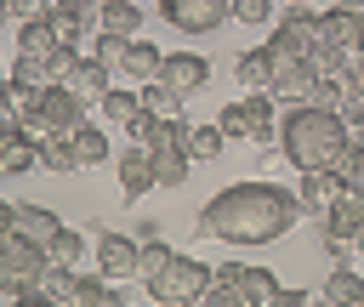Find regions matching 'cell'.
Listing matches in <instances>:
<instances>
[{
  "label": "cell",
  "mask_w": 364,
  "mask_h": 307,
  "mask_svg": "<svg viewBox=\"0 0 364 307\" xmlns=\"http://www.w3.org/2000/svg\"><path fill=\"white\" fill-rule=\"evenodd\" d=\"M301 205L290 188L256 176V182H233L222 193L205 199V210L193 216V239H222V244H273L296 227Z\"/></svg>",
  "instance_id": "6da1fadb"
},
{
  "label": "cell",
  "mask_w": 364,
  "mask_h": 307,
  "mask_svg": "<svg viewBox=\"0 0 364 307\" xmlns=\"http://www.w3.org/2000/svg\"><path fill=\"white\" fill-rule=\"evenodd\" d=\"M341 142H347V125H341V114H330V108L296 102V108L279 114V154H284L296 171L330 165V159L341 154Z\"/></svg>",
  "instance_id": "7a4b0ae2"
},
{
  "label": "cell",
  "mask_w": 364,
  "mask_h": 307,
  "mask_svg": "<svg viewBox=\"0 0 364 307\" xmlns=\"http://www.w3.org/2000/svg\"><path fill=\"white\" fill-rule=\"evenodd\" d=\"M205 284H210V267H205L199 256H171L154 279H142V290H148L159 307H193V301L205 296Z\"/></svg>",
  "instance_id": "3957f363"
},
{
  "label": "cell",
  "mask_w": 364,
  "mask_h": 307,
  "mask_svg": "<svg viewBox=\"0 0 364 307\" xmlns=\"http://www.w3.org/2000/svg\"><path fill=\"white\" fill-rule=\"evenodd\" d=\"M40 267H46V250L34 239H23V233L6 227L0 233V301H17L23 290H34Z\"/></svg>",
  "instance_id": "277c9868"
},
{
  "label": "cell",
  "mask_w": 364,
  "mask_h": 307,
  "mask_svg": "<svg viewBox=\"0 0 364 307\" xmlns=\"http://www.w3.org/2000/svg\"><path fill=\"white\" fill-rule=\"evenodd\" d=\"M267 45H279V51H290V57H313V45H318V11H307V6H284L279 17H273V40Z\"/></svg>",
  "instance_id": "5b68a950"
},
{
  "label": "cell",
  "mask_w": 364,
  "mask_h": 307,
  "mask_svg": "<svg viewBox=\"0 0 364 307\" xmlns=\"http://www.w3.org/2000/svg\"><path fill=\"white\" fill-rule=\"evenodd\" d=\"M80 11H85V28L91 34H119V40H131L136 28H142V0H80Z\"/></svg>",
  "instance_id": "8992f818"
},
{
  "label": "cell",
  "mask_w": 364,
  "mask_h": 307,
  "mask_svg": "<svg viewBox=\"0 0 364 307\" xmlns=\"http://www.w3.org/2000/svg\"><path fill=\"white\" fill-rule=\"evenodd\" d=\"M34 114H40L51 131H63V136H74V131L91 119V108H85V102H80L68 85H57V80H51V85H40V102H34Z\"/></svg>",
  "instance_id": "52a82bcc"
},
{
  "label": "cell",
  "mask_w": 364,
  "mask_h": 307,
  "mask_svg": "<svg viewBox=\"0 0 364 307\" xmlns=\"http://www.w3.org/2000/svg\"><path fill=\"white\" fill-rule=\"evenodd\" d=\"M159 11H165V23H171L176 34H210V28H222V23L233 17L228 0H165Z\"/></svg>",
  "instance_id": "ba28073f"
},
{
  "label": "cell",
  "mask_w": 364,
  "mask_h": 307,
  "mask_svg": "<svg viewBox=\"0 0 364 307\" xmlns=\"http://www.w3.org/2000/svg\"><path fill=\"white\" fill-rule=\"evenodd\" d=\"M205 80H210V63H205L199 51H165V57H159V85L176 91L182 102H188L193 91H205Z\"/></svg>",
  "instance_id": "9c48e42d"
},
{
  "label": "cell",
  "mask_w": 364,
  "mask_h": 307,
  "mask_svg": "<svg viewBox=\"0 0 364 307\" xmlns=\"http://www.w3.org/2000/svg\"><path fill=\"white\" fill-rule=\"evenodd\" d=\"M97 273L108 284L136 279V239L131 233H97Z\"/></svg>",
  "instance_id": "30bf717a"
},
{
  "label": "cell",
  "mask_w": 364,
  "mask_h": 307,
  "mask_svg": "<svg viewBox=\"0 0 364 307\" xmlns=\"http://www.w3.org/2000/svg\"><path fill=\"white\" fill-rule=\"evenodd\" d=\"M336 188H341V176L330 171V165H318V171H296V205H301V216H324L330 210V199H336Z\"/></svg>",
  "instance_id": "8fae6325"
},
{
  "label": "cell",
  "mask_w": 364,
  "mask_h": 307,
  "mask_svg": "<svg viewBox=\"0 0 364 307\" xmlns=\"http://www.w3.org/2000/svg\"><path fill=\"white\" fill-rule=\"evenodd\" d=\"M358 34H364V11H347V6H318V40H324V45H336V51H347V57H353Z\"/></svg>",
  "instance_id": "7c38bea8"
},
{
  "label": "cell",
  "mask_w": 364,
  "mask_h": 307,
  "mask_svg": "<svg viewBox=\"0 0 364 307\" xmlns=\"http://www.w3.org/2000/svg\"><path fill=\"white\" fill-rule=\"evenodd\" d=\"M159 45L154 40H142V34H131L125 45H119V63H114V74H125L131 85H148V80H159Z\"/></svg>",
  "instance_id": "4fadbf2b"
},
{
  "label": "cell",
  "mask_w": 364,
  "mask_h": 307,
  "mask_svg": "<svg viewBox=\"0 0 364 307\" xmlns=\"http://www.w3.org/2000/svg\"><path fill=\"white\" fill-rule=\"evenodd\" d=\"M159 182H154V154L142 148V142H131L125 154H119V193H125V205H136L142 193H154Z\"/></svg>",
  "instance_id": "5bb4252c"
},
{
  "label": "cell",
  "mask_w": 364,
  "mask_h": 307,
  "mask_svg": "<svg viewBox=\"0 0 364 307\" xmlns=\"http://www.w3.org/2000/svg\"><path fill=\"white\" fill-rule=\"evenodd\" d=\"M57 85H68V91H74V97L91 108V102H102V97H108V85H114V68H102V63H91V57H80V63H74V68H68Z\"/></svg>",
  "instance_id": "9a60e30c"
},
{
  "label": "cell",
  "mask_w": 364,
  "mask_h": 307,
  "mask_svg": "<svg viewBox=\"0 0 364 307\" xmlns=\"http://www.w3.org/2000/svg\"><path fill=\"white\" fill-rule=\"evenodd\" d=\"M313 222H324V227H336V233H353V227L364 222V182H341L336 199H330V210L313 216Z\"/></svg>",
  "instance_id": "2e32d148"
},
{
  "label": "cell",
  "mask_w": 364,
  "mask_h": 307,
  "mask_svg": "<svg viewBox=\"0 0 364 307\" xmlns=\"http://www.w3.org/2000/svg\"><path fill=\"white\" fill-rule=\"evenodd\" d=\"M318 301H330V307H364V273L353 262H336L330 279H324V290H318Z\"/></svg>",
  "instance_id": "e0dca14e"
},
{
  "label": "cell",
  "mask_w": 364,
  "mask_h": 307,
  "mask_svg": "<svg viewBox=\"0 0 364 307\" xmlns=\"http://www.w3.org/2000/svg\"><path fill=\"white\" fill-rule=\"evenodd\" d=\"M63 227V216H51L46 205H11V233H23V239H34L40 250L51 244V233Z\"/></svg>",
  "instance_id": "ac0fdd59"
},
{
  "label": "cell",
  "mask_w": 364,
  "mask_h": 307,
  "mask_svg": "<svg viewBox=\"0 0 364 307\" xmlns=\"http://www.w3.org/2000/svg\"><path fill=\"white\" fill-rule=\"evenodd\" d=\"M74 279H80V267H57V262H46L40 279H34V290H40L46 307H74Z\"/></svg>",
  "instance_id": "d6986e66"
},
{
  "label": "cell",
  "mask_w": 364,
  "mask_h": 307,
  "mask_svg": "<svg viewBox=\"0 0 364 307\" xmlns=\"http://www.w3.org/2000/svg\"><path fill=\"white\" fill-rule=\"evenodd\" d=\"M40 165V148L23 136V131H6L0 136V176H23V171H34Z\"/></svg>",
  "instance_id": "ffe728a7"
},
{
  "label": "cell",
  "mask_w": 364,
  "mask_h": 307,
  "mask_svg": "<svg viewBox=\"0 0 364 307\" xmlns=\"http://www.w3.org/2000/svg\"><path fill=\"white\" fill-rule=\"evenodd\" d=\"M85 250H91L85 227H57V233H51V244H46V262H57V267H80V262H85Z\"/></svg>",
  "instance_id": "44dd1931"
},
{
  "label": "cell",
  "mask_w": 364,
  "mask_h": 307,
  "mask_svg": "<svg viewBox=\"0 0 364 307\" xmlns=\"http://www.w3.org/2000/svg\"><path fill=\"white\" fill-rule=\"evenodd\" d=\"M233 284H239V307H273V290H279V284H273L267 267H245V262H239V279H233Z\"/></svg>",
  "instance_id": "7402d4cb"
},
{
  "label": "cell",
  "mask_w": 364,
  "mask_h": 307,
  "mask_svg": "<svg viewBox=\"0 0 364 307\" xmlns=\"http://www.w3.org/2000/svg\"><path fill=\"white\" fill-rule=\"evenodd\" d=\"M46 28H51V40H57V45H80V40L91 34L80 6H51V11H46Z\"/></svg>",
  "instance_id": "603a6c76"
},
{
  "label": "cell",
  "mask_w": 364,
  "mask_h": 307,
  "mask_svg": "<svg viewBox=\"0 0 364 307\" xmlns=\"http://www.w3.org/2000/svg\"><path fill=\"white\" fill-rule=\"evenodd\" d=\"M233 80H239L245 91H267V80H273V57H267V45H250V51L233 63Z\"/></svg>",
  "instance_id": "cb8c5ba5"
},
{
  "label": "cell",
  "mask_w": 364,
  "mask_h": 307,
  "mask_svg": "<svg viewBox=\"0 0 364 307\" xmlns=\"http://www.w3.org/2000/svg\"><path fill=\"white\" fill-rule=\"evenodd\" d=\"M148 154H154V182L159 188H182L188 182V171H193L188 148H148Z\"/></svg>",
  "instance_id": "d4e9b609"
},
{
  "label": "cell",
  "mask_w": 364,
  "mask_h": 307,
  "mask_svg": "<svg viewBox=\"0 0 364 307\" xmlns=\"http://www.w3.org/2000/svg\"><path fill=\"white\" fill-rule=\"evenodd\" d=\"M119 301H125V290L108 284L102 273H97V279H91V273L74 279V307H119Z\"/></svg>",
  "instance_id": "484cf974"
},
{
  "label": "cell",
  "mask_w": 364,
  "mask_h": 307,
  "mask_svg": "<svg viewBox=\"0 0 364 307\" xmlns=\"http://www.w3.org/2000/svg\"><path fill=\"white\" fill-rule=\"evenodd\" d=\"M239 262H222V267H210V284H205V307H239Z\"/></svg>",
  "instance_id": "4316f807"
},
{
  "label": "cell",
  "mask_w": 364,
  "mask_h": 307,
  "mask_svg": "<svg viewBox=\"0 0 364 307\" xmlns=\"http://www.w3.org/2000/svg\"><path fill=\"white\" fill-rule=\"evenodd\" d=\"M34 148H40V165H46V171H80V159H74V142H68L63 131H46Z\"/></svg>",
  "instance_id": "83f0119b"
},
{
  "label": "cell",
  "mask_w": 364,
  "mask_h": 307,
  "mask_svg": "<svg viewBox=\"0 0 364 307\" xmlns=\"http://www.w3.org/2000/svg\"><path fill=\"white\" fill-rule=\"evenodd\" d=\"M97 108H102V114H108L114 125H125V119H131V114L142 108V85H108V97H102Z\"/></svg>",
  "instance_id": "f1b7e54d"
},
{
  "label": "cell",
  "mask_w": 364,
  "mask_h": 307,
  "mask_svg": "<svg viewBox=\"0 0 364 307\" xmlns=\"http://www.w3.org/2000/svg\"><path fill=\"white\" fill-rule=\"evenodd\" d=\"M68 142H74V159H80V165H102V159L114 154V148H108V136H102V131H97L91 119H85V125H80V131H74Z\"/></svg>",
  "instance_id": "f546056e"
},
{
  "label": "cell",
  "mask_w": 364,
  "mask_h": 307,
  "mask_svg": "<svg viewBox=\"0 0 364 307\" xmlns=\"http://www.w3.org/2000/svg\"><path fill=\"white\" fill-rule=\"evenodd\" d=\"M222 148H228V136H222V125H216V119H210V125H193V131H188V159H193V165L216 159Z\"/></svg>",
  "instance_id": "4dcf8cb0"
},
{
  "label": "cell",
  "mask_w": 364,
  "mask_h": 307,
  "mask_svg": "<svg viewBox=\"0 0 364 307\" xmlns=\"http://www.w3.org/2000/svg\"><path fill=\"white\" fill-rule=\"evenodd\" d=\"M57 40H51V28H46V17H28V23H17V51L23 57H46Z\"/></svg>",
  "instance_id": "1f68e13d"
},
{
  "label": "cell",
  "mask_w": 364,
  "mask_h": 307,
  "mask_svg": "<svg viewBox=\"0 0 364 307\" xmlns=\"http://www.w3.org/2000/svg\"><path fill=\"white\" fill-rule=\"evenodd\" d=\"M171 256H176V250H171L159 233H154V239H136V279H154V273H159Z\"/></svg>",
  "instance_id": "d6a6232c"
},
{
  "label": "cell",
  "mask_w": 364,
  "mask_h": 307,
  "mask_svg": "<svg viewBox=\"0 0 364 307\" xmlns=\"http://www.w3.org/2000/svg\"><path fill=\"white\" fill-rule=\"evenodd\" d=\"M6 80H17V85H34V91H40V85H51V74H46V57H23V51L11 57Z\"/></svg>",
  "instance_id": "836d02e7"
},
{
  "label": "cell",
  "mask_w": 364,
  "mask_h": 307,
  "mask_svg": "<svg viewBox=\"0 0 364 307\" xmlns=\"http://www.w3.org/2000/svg\"><path fill=\"white\" fill-rule=\"evenodd\" d=\"M142 108H148L154 119H171V114H182V97H176V91H165L159 80H148V85H142Z\"/></svg>",
  "instance_id": "e575fe53"
},
{
  "label": "cell",
  "mask_w": 364,
  "mask_h": 307,
  "mask_svg": "<svg viewBox=\"0 0 364 307\" xmlns=\"http://www.w3.org/2000/svg\"><path fill=\"white\" fill-rule=\"evenodd\" d=\"M216 125H222V136H228V142H250V108H245V97H239V102H228V108L216 114Z\"/></svg>",
  "instance_id": "d590c367"
},
{
  "label": "cell",
  "mask_w": 364,
  "mask_h": 307,
  "mask_svg": "<svg viewBox=\"0 0 364 307\" xmlns=\"http://www.w3.org/2000/svg\"><path fill=\"white\" fill-rule=\"evenodd\" d=\"M330 171H336L341 182H364V148H358V142L347 136V142H341V154L330 159Z\"/></svg>",
  "instance_id": "8d00e7d4"
},
{
  "label": "cell",
  "mask_w": 364,
  "mask_h": 307,
  "mask_svg": "<svg viewBox=\"0 0 364 307\" xmlns=\"http://www.w3.org/2000/svg\"><path fill=\"white\" fill-rule=\"evenodd\" d=\"M228 11H233L239 23H256V28L273 23V0H228Z\"/></svg>",
  "instance_id": "74e56055"
},
{
  "label": "cell",
  "mask_w": 364,
  "mask_h": 307,
  "mask_svg": "<svg viewBox=\"0 0 364 307\" xmlns=\"http://www.w3.org/2000/svg\"><path fill=\"white\" fill-rule=\"evenodd\" d=\"M74 63H80V45H51V51H46V74H51V80H63Z\"/></svg>",
  "instance_id": "f35d334b"
},
{
  "label": "cell",
  "mask_w": 364,
  "mask_h": 307,
  "mask_svg": "<svg viewBox=\"0 0 364 307\" xmlns=\"http://www.w3.org/2000/svg\"><path fill=\"white\" fill-rule=\"evenodd\" d=\"M125 136H131V142H142V148H148V136H154V114H148V108H136V114H131V119H125Z\"/></svg>",
  "instance_id": "ab89813d"
},
{
  "label": "cell",
  "mask_w": 364,
  "mask_h": 307,
  "mask_svg": "<svg viewBox=\"0 0 364 307\" xmlns=\"http://www.w3.org/2000/svg\"><path fill=\"white\" fill-rule=\"evenodd\" d=\"M11 6V23H28V17H46L51 11V0H6Z\"/></svg>",
  "instance_id": "60d3db41"
},
{
  "label": "cell",
  "mask_w": 364,
  "mask_h": 307,
  "mask_svg": "<svg viewBox=\"0 0 364 307\" xmlns=\"http://www.w3.org/2000/svg\"><path fill=\"white\" fill-rule=\"evenodd\" d=\"M307 301H318V296L313 290H284V284L273 290V307H307Z\"/></svg>",
  "instance_id": "b9f144b4"
},
{
  "label": "cell",
  "mask_w": 364,
  "mask_h": 307,
  "mask_svg": "<svg viewBox=\"0 0 364 307\" xmlns=\"http://www.w3.org/2000/svg\"><path fill=\"white\" fill-rule=\"evenodd\" d=\"M6 131H17V108H11L6 91H0V136H6Z\"/></svg>",
  "instance_id": "7bdbcfd3"
},
{
  "label": "cell",
  "mask_w": 364,
  "mask_h": 307,
  "mask_svg": "<svg viewBox=\"0 0 364 307\" xmlns=\"http://www.w3.org/2000/svg\"><path fill=\"white\" fill-rule=\"evenodd\" d=\"M353 256H364V222L353 227Z\"/></svg>",
  "instance_id": "ee69618b"
},
{
  "label": "cell",
  "mask_w": 364,
  "mask_h": 307,
  "mask_svg": "<svg viewBox=\"0 0 364 307\" xmlns=\"http://www.w3.org/2000/svg\"><path fill=\"white\" fill-rule=\"evenodd\" d=\"M6 227H11V205L0 199V233H6Z\"/></svg>",
  "instance_id": "f6af8a7d"
},
{
  "label": "cell",
  "mask_w": 364,
  "mask_h": 307,
  "mask_svg": "<svg viewBox=\"0 0 364 307\" xmlns=\"http://www.w3.org/2000/svg\"><path fill=\"white\" fill-rule=\"evenodd\" d=\"M347 63H364V34H358V45H353V57Z\"/></svg>",
  "instance_id": "bcb514c9"
},
{
  "label": "cell",
  "mask_w": 364,
  "mask_h": 307,
  "mask_svg": "<svg viewBox=\"0 0 364 307\" xmlns=\"http://www.w3.org/2000/svg\"><path fill=\"white\" fill-rule=\"evenodd\" d=\"M330 6H347V11H364V0H330Z\"/></svg>",
  "instance_id": "7dc6e473"
},
{
  "label": "cell",
  "mask_w": 364,
  "mask_h": 307,
  "mask_svg": "<svg viewBox=\"0 0 364 307\" xmlns=\"http://www.w3.org/2000/svg\"><path fill=\"white\" fill-rule=\"evenodd\" d=\"M347 136H353V142H358V148H364V125H353V131H347Z\"/></svg>",
  "instance_id": "c3c4849f"
},
{
  "label": "cell",
  "mask_w": 364,
  "mask_h": 307,
  "mask_svg": "<svg viewBox=\"0 0 364 307\" xmlns=\"http://www.w3.org/2000/svg\"><path fill=\"white\" fill-rule=\"evenodd\" d=\"M6 23H11V6H6V0H0V28H6Z\"/></svg>",
  "instance_id": "681fc988"
},
{
  "label": "cell",
  "mask_w": 364,
  "mask_h": 307,
  "mask_svg": "<svg viewBox=\"0 0 364 307\" xmlns=\"http://www.w3.org/2000/svg\"><path fill=\"white\" fill-rule=\"evenodd\" d=\"M347 68H353V80H358V85H364V63H347Z\"/></svg>",
  "instance_id": "f907efd6"
},
{
  "label": "cell",
  "mask_w": 364,
  "mask_h": 307,
  "mask_svg": "<svg viewBox=\"0 0 364 307\" xmlns=\"http://www.w3.org/2000/svg\"><path fill=\"white\" fill-rule=\"evenodd\" d=\"M51 6H80V0H51Z\"/></svg>",
  "instance_id": "816d5d0a"
},
{
  "label": "cell",
  "mask_w": 364,
  "mask_h": 307,
  "mask_svg": "<svg viewBox=\"0 0 364 307\" xmlns=\"http://www.w3.org/2000/svg\"><path fill=\"white\" fill-rule=\"evenodd\" d=\"M284 6H313V0H284Z\"/></svg>",
  "instance_id": "f5cc1de1"
},
{
  "label": "cell",
  "mask_w": 364,
  "mask_h": 307,
  "mask_svg": "<svg viewBox=\"0 0 364 307\" xmlns=\"http://www.w3.org/2000/svg\"><path fill=\"white\" fill-rule=\"evenodd\" d=\"M142 6H165V0H142Z\"/></svg>",
  "instance_id": "db71d44e"
}]
</instances>
